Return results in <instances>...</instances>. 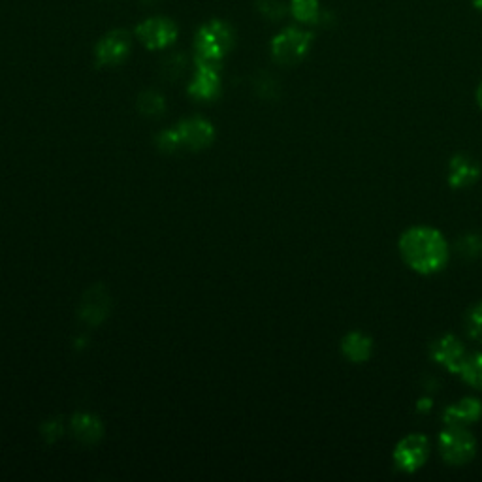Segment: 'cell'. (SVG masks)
I'll use <instances>...</instances> for the list:
<instances>
[{
    "label": "cell",
    "instance_id": "cell-16",
    "mask_svg": "<svg viewBox=\"0 0 482 482\" xmlns=\"http://www.w3.org/2000/svg\"><path fill=\"white\" fill-rule=\"evenodd\" d=\"M288 12L300 25H317L323 20L319 0H290Z\"/></svg>",
    "mask_w": 482,
    "mask_h": 482
},
{
    "label": "cell",
    "instance_id": "cell-11",
    "mask_svg": "<svg viewBox=\"0 0 482 482\" xmlns=\"http://www.w3.org/2000/svg\"><path fill=\"white\" fill-rule=\"evenodd\" d=\"M220 92L219 66L196 63L194 78L189 83V95L196 100H213Z\"/></svg>",
    "mask_w": 482,
    "mask_h": 482
},
{
    "label": "cell",
    "instance_id": "cell-4",
    "mask_svg": "<svg viewBox=\"0 0 482 482\" xmlns=\"http://www.w3.org/2000/svg\"><path fill=\"white\" fill-rule=\"evenodd\" d=\"M439 452L451 466H466L477 452V441L468 428L447 426L439 435Z\"/></svg>",
    "mask_w": 482,
    "mask_h": 482
},
{
    "label": "cell",
    "instance_id": "cell-7",
    "mask_svg": "<svg viewBox=\"0 0 482 482\" xmlns=\"http://www.w3.org/2000/svg\"><path fill=\"white\" fill-rule=\"evenodd\" d=\"M128 53H131V36L123 29H116L99 40L95 59L99 66H117L126 61Z\"/></svg>",
    "mask_w": 482,
    "mask_h": 482
},
{
    "label": "cell",
    "instance_id": "cell-15",
    "mask_svg": "<svg viewBox=\"0 0 482 482\" xmlns=\"http://www.w3.org/2000/svg\"><path fill=\"white\" fill-rule=\"evenodd\" d=\"M341 349H343V355L355 364H362L366 362L369 357H372V350H374V343L372 340H369L366 333L362 331H350L349 336L343 340L341 343Z\"/></svg>",
    "mask_w": 482,
    "mask_h": 482
},
{
    "label": "cell",
    "instance_id": "cell-10",
    "mask_svg": "<svg viewBox=\"0 0 482 482\" xmlns=\"http://www.w3.org/2000/svg\"><path fill=\"white\" fill-rule=\"evenodd\" d=\"M466 357L468 352L463 349V343L454 336H443L432 347V358L451 374H460Z\"/></svg>",
    "mask_w": 482,
    "mask_h": 482
},
{
    "label": "cell",
    "instance_id": "cell-3",
    "mask_svg": "<svg viewBox=\"0 0 482 482\" xmlns=\"http://www.w3.org/2000/svg\"><path fill=\"white\" fill-rule=\"evenodd\" d=\"M313 32L300 27H287L271 40V57L283 66L298 65L307 57L313 46Z\"/></svg>",
    "mask_w": 482,
    "mask_h": 482
},
{
    "label": "cell",
    "instance_id": "cell-8",
    "mask_svg": "<svg viewBox=\"0 0 482 482\" xmlns=\"http://www.w3.org/2000/svg\"><path fill=\"white\" fill-rule=\"evenodd\" d=\"M111 311V298L104 285H92L82 296L78 307L80 319L89 326L102 324Z\"/></svg>",
    "mask_w": 482,
    "mask_h": 482
},
{
    "label": "cell",
    "instance_id": "cell-23",
    "mask_svg": "<svg viewBox=\"0 0 482 482\" xmlns=\"http://www.w3.org/2000/svg\"><path fill=\"white\" fill-rule=\"evenodd\" d=\"M185 70V57L183 55H174V57H168L164 61V66H162V72L166 78H179L181 73Z\"/></svg>",
    "mask_w": 482,
    "mask_h": 482
},
{
    "label": "cell",
    "instance_id": "cell-5",
    "mask_svg": "<svg viewBox=\"0 0 482 482\" xmlns=\"http://www.w3.org/2000/svg\"><path fill=\"white\" fill-rule=\"evenodd\" d=\"M177 25L168 17L155 15L136 27L138 40L151 51L170 47L177 40Z\"/></svg>",
    "mask_w": 482,
    "mask_h": 482
},
{
    "label": "cell",
    "instance_id": "cell-21",
    "mask_svg": "<svg viewBox=\"0 0 482 482\" xmlns=\"http://www.w3.org/2000/svg\"><path fill=\"white\" fill-rule=\"evenodd\" d=\"M157 145H159V150L164 153H172V151H177L179 147H183L176 128H170V131H164V133L157 134Z\"/></svg>",
    "mask_w": 482,
    "mask_h": 482
},
{
    "label": "cell",
    "instance_id": "cell-2",
    "mask_svg": "<svg viewBox=\"0 0 482 482\" xmlns=\"http://www.w3.org/2000/svg\"><path fill=\"white\" fill-rule=\"evenodd\" d=\"M234 46V30L227 22L202 25L194 36V61L219 66Z\"/></svg>",
    "mask_w": 482,
    "mask_h": 482
},
{
    "label": "cell",
    "instance_id": "cell-6",
    "mask_svg": "<svg viewBox=\"0 0 482 482\" xmlns=\"http://www.w3.org/2000/svg\"><path fill=\"white\" fill-rule=\"evenodd\" d=\"M430 456V443L426 435L413 434L403 437L394 451L396 468L403 473L418 471Z\"/></svg>",
    "mask_w": 482,
    "mask_h": 482
},
{
    "label": "cell",
    "instance_id": "cell-26",
    "mask_svg": "<svg viewBox=\"0 0 482 482\" xmlns=\"http://www.w3.org/2000/svg\"><path fill=\"white\" fill-rule=\"evenodd\" d=\"M471 4H473L478 12H482V0H471Z\"/></svg>",
    "mask_w": 482,
    "mask_h": 482
},
{
    "label": "cell",
    "instance_id": "cell-24",
    "mask_svg": "<svg viewBox=\"0 0 482 482\" xmlns=\"http://www.w3.org/2000/svg\"><path fill=\"white\" fill-rule=\"evenodd\" d=\"M65 428H63V424L55 418V420H47L42 424V435L46 437V441H57L61 435H63Z\"/></svg>",
    "mask_w": 482,
    "mask_h": 482
},
{
    "label": "cell",
    "instance_id": "cell-18",
    "mask_svg": "<svg viewBox=\"0 0 482 482\" xmlns=\"http://www.w3.org/2000/svg\"><path fill=\"white\" fill-rule=\"evenodd\" d=\"M458 375L469 386L477 388V391H482V352L468 355Z\"/></svg>",
    "mask_w": 482,
    "mask_h": 482
},
{
    "label": "cell",
    "instance_id": "cell-14",
    "mask_svg": "<svg viewBox=\"0 0 482 482\" xmlns=\"http://www.w3.org/2000/svg\"><path fill=\"white\" fill-rule=\"evenodd\" d=\"M70 428L73 437L85 444H95L104 435L102 422L89 413H76L70 420Z\"/></svg>",
    "mask_w": 482,
    "mask_h": 482
},
{
    "label": "cell",
    "instance_id": "cell-25",
    "mask_svg": "<svg viewBox=\"0 0 482 482\" xmlns=\"http://www.w3.org/2000/svg\"><path fill=\"white\" fill-rule=\"evenodd\" d=\"M477 102H478V106H480V109H482V82H480V85H478V89H477Z\"/></svg>",
    "mask_w": 482,
    "mask_h": 482
},
{
    "label": "cell",
    "instance_id": "cell-22",
    "mask_svg": "<svg viewBox=\"0 0 482 482\" xmlns=\"http://www.w3.org/2000/svg\"><path fill=\"white\" fill-rule=\"evenodd\" d=\"M460 254L461 256H469V258H477L482 253V239L477 236H466L460 239L458 244Z\"/></svg>",
    "mask_w": 482,
    "mask_h": 482
},
{
    "label": "cell",
    "instance_id": "cell-19",
    "mask_svg": "<svg viewBox=\"0 0 482 482\" xmlns=\"http://www.w3.org/2000/svg\"><path fill=\"white\" fill-rule=\"evenodd\" d=\"M466 328L475 341H482V302L469 309L466 317Z\"/></svg>",
    "mask_w": 482,
    "mask_h": 482
},
{
    "label": "cell",
    "instance_id": "cell-12",
    "mask_svg": "<svg viewBox=\"0 0 482 482\" xmlns=\"http://www.w3.org/2000/svg\"><path fill=\"white\" fill-rule=\"evenodd\" d=\"M482 417V403L477 398H463L452 405H449L443 413L444 426H458V428H468Z\"/></svg>",
    "mask_w": 482,
    "mask_h": 482
},
{
    "label": "cell",
    "instance_id": "cell-9",
    "mask_svg": "<svg viewBox=\"0 0 482 482\" xmlns=\"http://www.w3.org/2000/svg\"><path fill=\"white\" fill-rule=\"evenodd\" d=\"M176 131L181 138V145L189 147V150H193V151L206 150V147H210L213 138H215L213 125L202 117H193V119L181 121L176 126Z\"/></svg>",
    "mask_w": 482,
    "mask_h": 482
},
{
    "label": "cell",
    "instance_id": "cell-17",
    "mask_svg": "<svg viewBox=\"0 0 482 482\" xmlns=\"http://www.w3.org/2000/svg\"><path fill=\"white\" fill-rule=\"evenodd\" d=\"M138 109L145 117H162L166 111V100L157 90H143L138 97Z\"/></svg>",
    "mask_w": 482,
    "mask_h": 482
},
{
    "label": "cell",
    "instance_id": "cell-20",
    "mask_svg": "<svg viewBox=\"0 0 482 482\" xmlns=\"http://www.w3.org/2000/svg\"><path fill=\"white\" fill-rule=\"evenodd\" d=\"M256 6L261 10V13L271 22L281 20V17H285V13L288 12V6H285L281 0H258Z\"/></svg>",
    "mask_w": 482,
    "mask_h": 482
},
{
    "label": "cell",
    "instance_id": "cell-27",
    "mask_svg": "<svg viewBox=\"0 0 482 482\" xmlns=\"http://www.w3.org/2000/svg\"><path fill=\"white\" fill-rule=\"evenodd\" d=\"M143 3H147V4H151V3H157V0H143Z\"/></svg>",
    "mask_w": 482,
    "mask_h": 482
},
{
    "label": "cell",
    "instance_id": "cell-13",
    "mask_svg": "<svg viewBox=\"0 0 482 482\" xmlns=\"http://www.w3.org/2000/svg\"><path fill=\"white\" fill-rule=\"evenodd\" d=\"M478 176H480V168H478V164L473 159L458 155V157H454L451 160V166H449V183H451V187L466 189L478 179Z\"/></svg>",
    "mask_w": 482,
    "mask_h": 482
},
{
    "label": "cell",
    "instance_id": "cell-1",
    "mask_svg": "<svg viewBox=\"0 0 482 482\" xmlns=\"http://www.w3.org/2000/svg\"><path fill=\"white\" fill-rule=\"evenodd\" d=\"M400 253L411 270L430 275L441 271L449 263L447 239L435 228L413 227L400 239Z\"/></svg>",
    "mask_w": 482,
    "mask_h": 482
}]
</instances>
